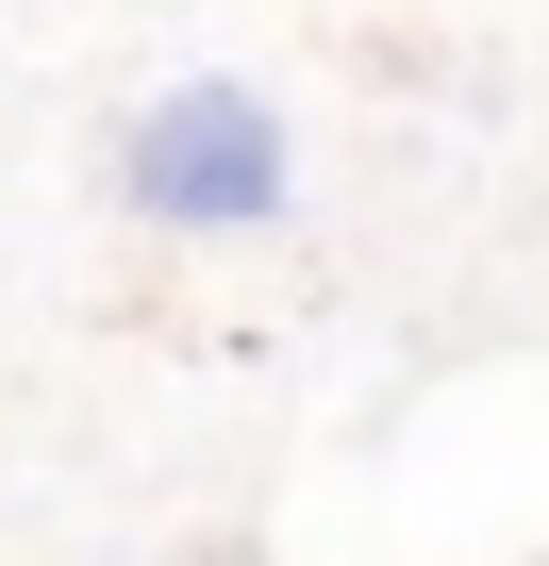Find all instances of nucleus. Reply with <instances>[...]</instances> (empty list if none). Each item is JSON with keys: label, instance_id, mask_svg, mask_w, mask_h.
<instances>
[{"label": "nucleus", "instance_id": "obj_1", "mask_svg": "<svg viewBox=\"0 0 549 566\" xmlns=\"http://www.w3.org/2000/svg\"><path fill=\"white\" fill-rule=\"evenodd\" d=\"M117 200H134L150 233H266V217L300 200V134H284V101H266V84L183 67V84L134 101V134H117Z\"/></svg>", "mask_w": 549, "mask_h": 566}]
</instances>
